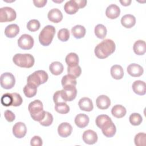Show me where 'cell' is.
Listing matches in <instances>:
<instances>
[{
	"mask_svg": "<svg viewBox=\"0 0 146 146\" xmlns=\"http://www.w3.org/2000/svg\"><path fill=\"white\" fill-rule=\"evenodd\" d=\"M116 46L114 42L110 39H106L96 46L95 54L99 59H104L109 56L115 50Z\"/></svg>",
	"mask_w": 146,
	"mask_h": 146,
	"instance_id": "obj_1",
	"label": "cell"
},
{
	"mask_svg": "<svg viewBox=\"0 0 146 146\" xmlns=\"http://www.w3.org/2000/svg\"><path fill=\"white\" fill-rule=\"evenodd\" d=\"M28 110L31 117L35 121H40L44 117L46 111L43 110V104L39 100L31 102L29 104Z\"/></svg>",
	"mask_w": 146,
	"mask_h": 146,
	"instance_id": "obj_2",
	"label": "cell"
},
{
	"mask_svg": "<svg viewBox=\"0 0 146 146\" xmlns=\"http://www.w3.org/2000/svg\"><path fill=\"white\" fill-rule=\"evenodd\" d=\"M13 61L15 65L27 68L33 67L35 62L34 56L30 54H16L13 58Z\"/></svg>",
	"mask_w": 146,
	"mask_h": 146,
	"instance_id": "obj_3",
	"label": "cell"
},
{
	"mask_svg": "<svg viewBox=\"0 0 146 146\" xmlns=\"http://www.w3.org/2000/svg\"><path fill=\"white\" fill-rule=\"evenodd\" d=\"M55 34V29L53 26H46L40 31L39 35V41L40 43L47 46L51 43Z\"/></svg>",
	"mask_w": 146,
	"mask_h": 146,
	"instance_id": "obj_4",
	"label": "cell"
},
{
	"mask_svg": "<svg viewBox=\"0 0 146 146\" xmlns=\"http://www.w3.org/2000/svg\"><path fill=\"white\" fill-rule=\"evenodd\" d=\"M48 78V74L44 70H38L30 75L27 79V83L35 85L37 87L44 83H46Z\"/></svg>",
	"mask_w": 146,
	"mask_h": 146,
	"instance_id": "obj_5",
	"label": "cell"
},
{
	"mask_svg": "<svg viewBox=\"0 0 146 146\" xmlns=\"http://www.w3.org/2000/svg\"><path fill=\"white\" fill-rule=\"evenodd\" d=\"M15 11L10 7H3L0 9V22H11L16 19Z\"/></svg>",
	"mask_w": 146,
	"mask_h": 146,
	"instance_id": "obj_6",
	"label": "cell"
},
{
	"mask_svg": "<svg viewBox=\"0 0 146 146\" xmlns=\"http://www.w3.org/2000/svg\"><path fill=\"white\" fill-rule=\"evenodd\" d=\"M15 83L14 76L10 72H5L1 75V86L3 88H12Z\"/></svg>",
	"mask_w": 146,
	"mask_h": 146,
	"instance_id": "obj_7",
	"label": "cell"
},
{
	"mask_svg": "<svg viewBox=\"0 0 146 146\" xmlns=\"http://www.w3.org/2000/svg\"><path fill=\"white\" fill-rule=\"evenodd\" d=\"M34 43L33 38L29 34H23L18 40V46L23 50H30L31 49Z\"/></svg>",
	"mask_w": 146,
	"mask_h": 146,
	"instance_id": "obj_8",
	"label": "cell"
},
{
	"mask_svg": "<svg viewBox=\"0 0 146 146\" xmlns=\"http://www.w3.org/2000/svg\"><path fill=\"white\" fill-rule=\"evenodd\" d=\"M77 90L75 87H67L61 90V95L63 99L66 102L72 101L76 96Z\"/></svg>",
	"mask_w": 146,
	"mask_h": 146,
	"instance_id": "obj_9",
	"label": "cell"
},
{
	"mask_svg": "<svg viewBox=\"0 0 146 146\" xmlns=\"http://www.w3.org/2000/svg\"><path fill=\"white\" fill-rule=\"evenodd\" d=\"M96 125L102 130L110 127L113 123L111 119L107 115H100L97 116L95 120Z\"/></svg>",
	"mask_w": 146,
	"mask_h": 146,
	"instance_id": "obj_10",
	"label": "cell"
},
{
	"mask_svg": "<svg viewBox=\"0 0 146 146\" xmlns=\"http://www.w3.org/2000/svg\"><path fill=\"white\" fill-rule=\"evenodd\" d=\"M27 132V128L25 123L22 122H17L13 127V133L17 138L23 137Z\"/></svg>",
	"mask_w": 146,
	"mask_h": 146,
	"instance_id": "obj_11",
	"label": "cell"
},
{
	"mask_svg": "<svg viewBox=\"0 0 146 146\" xmlns=\"http://www.w3.org/2000/svg\"><path fill=\"white\" fill-rule=\"evenodd\" d=\"M82 138L84 142L87 144H94L98 141L97 133L91 129L85 131L83 134Z\"/></svg>",
	"mask_w": 146,
	"mask_h": 146,
	"instance_id": "obj_12",
	"label": "cell"
},
{
	"mask_svg": "<svg viewBox=\"0 0 146 146\" xmlns=\"http://www.w3.org/2000/svg\"><path fill=\"white\" fill-rule=\"evenodd\" d=\"M127 72L129 75L133 77L140 76L144 72L143 68L138 64L132 63L127 67Z\"/></svg>",
	"mask_w": 146,
	"mask_h": 146,
	"instance_id": "obj_13",
	"label": "cell"
},
{
	"mask_svg": "<svg viewBox=\"0 0 146 146\" xmlns=\"http://www.w3.org/2000/svg\"><path fill=\"white\" fill-rule=\"evenodd\" d=\"M120 13V9L118 6L115 4L110 5L106 9V16L111 19L117 18Z\"/></svg>",
	"mask_w": 146,
	"mask_h": 146,
	"instance_id": "obj_14",
	"label": "cell"
},
{
	"mask_svg": "<svg viewBox=\"0 0 146 146\" xmlns=\"http://www.w3.org/2000/svg\"><path fill=\"white\" fill-rule=\"evenodd\" d=\"M58 132L60 136L67 137L71 134L72 126L67 122L62 123L58 127Z\"/></svg>",
	"mask_w": 146,
	"mask_h": 146,
	"instance_id": "obj_15",
	"label": "cell"
},
{
	"mask_svg": "<svg viewBox=\"0 0 146 146\" xmlns=\"http://www.w3.org/2000/svg\"><path fill=\"white\" fill-rule=\"evenodd\" d=\"M49 21L54 23H58L63 19V14L58 9L54 8L50 10L47 15Z\"/></svg>",
	"mask_w": 146,
	"mask_h": 146,
	"instance_id": "obj_16",
	"label": "cell"
},
{
	"mask_svg": "<svg viewBox=\"0 0 146 146\" xmlns=\"http://www.w3.org/2000/svg\"><path fill=\"white\" fill-rule=\"evenodd\" d=\"M96 103L98 108L100 110H106L111 105L110 99L104 95L99 96L96 99Z\"/></svg>",
	"mask_w": 146,
	"mask_h": 146,
	"instance_id": "obj_17",
	"label": "cell"
},
{
	"mask_svg": "<svg viewBox=\"0 0 146 146\" xmlns=\"http://www.w3.org/2000/svg\"><path fill=\"white\" fill-rule=\"evenodd\" d=\"M80 109L82 111L90 112L94 108V106L92 100L87 97L81 98L78 103Z\"/></svg>",
	"mask_w": 146,
	"mask_h": 146,
	"instance_id": "obj_18",
	"label": "cell"
},
{
	"mask_svg": "<svg viewBox=\"0 0 146 146\" xmlns=\"http://www.w3.org/2000/svg\"><path fill=\"white\" fill-rule=\"evenodd\" d=\"M79 9V6L75 0L68 1L64 5L65 12L70 15L75 14L78 11Z\"/></svg>",
	"mask_w": 146,
	"mask_h": 146,
	"instance_id": "obj_19",
	"label": "cell"
},
{
	"mask_svg": "<svg viewBox=\"0 0 146 146\" xmlns=\"http://www.w3.org/2000/svg\"><path fill=\"white\" fill-rule=\"evenodd\" d=\"M133 92L139 95L145 94V83L141 80L135 81L132 86Z\"/></svg>",
	"mask_w": 146,
	"mask_h": 146,
	"instance_id": "obj_20",
	"label": "cell"
},
{
	"mask_svg": "<svg viewBox=\"0 0 146 146\" xmlns=\"http://www.w3.org/2000/svg\"><path fill=\"white\" fill-rule=\"evenodd\" d=\"M89 117L84 113L78 114L75 118V123L79 128H84L89 123Z\"/></svg>",
	"mask_w": 146,
	"mask_h": 146,
	"instance_id": "obj_21",
	"label": "cell"
},
{
	"mask_svg": "<svg viewBox=\"0 0 146 146\" xmlns=\"http://www.w3.org/2000/svg\"><path fill=\"white\" fill-rule=\"evenodd\" d=\"M136 23L135 17L131 14H126L122 17L121 19V25L125 28L130 29Z\"/></svg>",
	"mask_w": 146,
	"mask_h": 146,
	"instance_id": "obj_22",
	"label": "cell"
},
{
	"mask_svg": "<svg viewBox=\"0 0 146 146\" xmlns=\"http://www.w3.org/2000/svg\"><path fill=\"white\" fill-rule=\"evenodd\" d=\"M19 27L17 24H11L8 25L5 30V34L7 38H12L19 34Z\"/></svg>",
	"mask_w": 146,
	"mask_h": 146,
	"instance_id": "obj_23",
	"label": "cell"
},
{
	"mask_svg": "<svg viewBox=\"0 0 146 146\" xmlns=\"http://www.w3.org/2000/svg\"><path fill=\"white\" fill-rule=\"evenodd\" d=\"M134 52L138 55H142L146 51V44L143 40H137L135 42L133 46Z\"/></svg>",
	"mask_w": 146,
	"mask_h": 146,
	"instance_id": "obj_24",
	"label": "cell"
},
{
	"mask_svg": "<svg viewBox=\"0 0 146 146\" xmlns=\"http://www.w3.org/2000/svg\"><path fill=\"white\" fill-rule=\"evenodd\" d=\"M111 75L115 79H121L124 75L123 68L122 67L118 64H115L111 68Z\"/></svg>",
	"mask_w": 146,
	"mask_h": 146,
	"instance_id": "obj_25",
	"label": "cell"
},
{
	"mask_svg": "<svg viewBox=\"0 0 146 146\" xmlns=\"http://www.w3.org/2000/svg\"><path fill=\"white\" fill-rule=\"evenodd\" d=\"M126 112L127 111L125 108L120 104L114 106L111 110L112 115L116 118H121L124 117L125 115Z\"/></svg>",
	"mask_w": 146,
	"mask_h": 146,
	"instance_id": "obj_26",
	"label": "cell"
},
{
	"mask_svg": "<svg viewBox=\"0 0 146 146\" xmlns=\"http://www.w3.org/2000/svg\"><path fill=\"white\" fill-rule=\"evenodd\" d=\"M61 83L63 88H64L67 87H75L77 82L75 78L67 74L63 76L61 80Z\"/></svg>",
	"mask_w": 146,
	"mask_h": 146,
	"instance_id": "obj_27",
	"label": "cell"
},
{
	"mask_svg": "<svg viewBox=\"0 0 146 146\" xmlns=\"http://www.w3.org/2000/svg\"><path fill=\"white\" fill-rule=\"evenodd\" d=\"M49 70L52 74L54 75H59L61 74L63 71V66L59 62H53L50 64Z\"/></svg>",
	"mask_w": 146,
	"mask_h": 146,
	"instance_id": "obj_28",
	"label": "cell"
},
{
	"mask_svg": "<svg viewBox=\"0 0 146 146\" xmlns=\"http://www.w3.org/2000/svg\"><path fill=\"white\" fill-rule=\"evenodd\" d=\"M72 35L76 39L83 38L86 34V29L82 25H76L71 29Z\"/></svg>",
	"mask_w": 146,
	"mask_h": 146,
	"instance_id": "obj_29",
	"label": "cell"
},
{
	"mask_svg": "<svg viewBox=\"0 0 146 146\" xmlns=\"http://www.w3.org/2000/svg\"><path fill=\"white\" fill-rule=\"evenodd\" d=\"M37 92V87L30 83L27 84L23 88V93L27 98H32L34 96Z\"/></svg>",
	"mask_w": 146,
	"mask_h": 146,
	"instance_id": "obj_30",
	"label": "cell"
},
{
	"mask_svg": "<svg viewBox=\"0 0 146 146\" xmlns=\"http://www.w3.org/2000/svg\"><path fill=\"white\" fill-rule=\"evenodd\" d=\"M65 60L68 66H75L78 65L79 57L76 53L70 52L66 56Z\"/></svg>",
	"mask_w": 146,
	"mask_h": 146,
	"instance_id": "obj_31",
	"label": "cell"
},
{
	"mask_svg": "<svg viewBox=\"0 0 146 146\" xmlns=\"http://www.w3.org/2000/svg\"><path fill=\"white\" fill-rule=\"evenodd\" d=\"M95 34L99 39H104L107 35V29L102 24L97 25L94 30Z\"/></svg>",
	"mask_w": 146,
	"mask_h": 146,
	"instance_id": "obj_32",
	"label": "cell"
},
{
	"mask_svg": "<svg viewBox=\"0 0 146 146\" xmlns=\"http://www.w3.org/2000/svg\"><path fill=\"white\" fill-rule=\"evenodd\" d=\"M55 111L61 114H66L70 111V107L66 102H62L55 104Z\"/></svg>",
	"mask_w": 146,
	"mask_h": 146,
	"instance_id": "obj_33",
	"label": "cell"
},
{
	"mask_svg": "<svg viewBox=\"0 0 146 146\" xmlns=\"http://www.w3.org/2000/svg\"><path fill=\"white\" fill-rule=\"evenodd\" d=\"M129 120L132 125L136 126L140 125L141 123L143 121V118L139 113H133L129 116Z\"/></svg>",
	"mask_w": 146,
	"mask_h": 146,
	"instance_id": "obj_34",
	"label": "cell"
},
{
	"mask_svg": "<svg viewBox=\"0 0 146 146\" xmlns=\"http://www.w3.org/2000/svg\"><path fill=\"white\" fill-rule=\"evenodd\" d=\"M146 140V134L145 133H139L135 136L134 141L137 146H145Z\"/></svg>",
	"mask_w": 146,
	"mask_h": 146,
	"instance_id": "obj_35",
	"label": "cell"
},
{
	"mask_svg": "<svg viewBox=\"0 0 146 146\" xmlns=\"http://www.w3.org/2000/svg\"><path fill=\"white\" fill-rule=\"evenodd\" d=\"M67 72L68 74L70 75L76 79L79 77L82 72V70L80 67L79 65L75 66H68L67 67Z\"/></svg>",
	"mask_w": 146,
	"mask_h": 146,
	"instance_id": "obj_36",
	"label": "cell"
},
{
	"mask_svg": "<svg viewBox=\"0 0 146 146\" xmlns=\"http://www.w3.org/2000/svg\"><path fill=\"white\" fill-rule=\"evenodd\" d=\"M1 104L6 107L12 106L13 96L11 93H6L3 94L1 99Z\"/></svg>",
	"mask_w": 146,
	"mask_h": 146,
	"instance_id": "obj_37",
	"label": "cell"
},
{
	"mask_svg": "<svg viewBox=\"0 0 146 146\" xmlns=\"http://www.w3.org/2000/svg\"><path fill=\"white\" fill-rule=\"evenodd\" d=\"M40 22L37 19H31L27 23V29L32 32H34L38 30L40 28Z\"/></svg>",
	"mask_w": 146,
	"mask_h": 146,
	"instance_id": "obj_38",
	"label": "cell"
},
{
	"mask_svg": "<svg viewBox=\"0 0 146 146\" xmlns=\"http://www.w3.org/2000/svg\"><path fill=\"white\" fill-rule=\"evenodd\" d=\"M53 121V116L48 112H45V115L43 119L39 121L40 125L45 127H48L50 125Z\"/></svg>",
	"mask_w": 146,
	"mask_h": 146,
	"instance_id": "obj_39",
	"label": "cell"
},
{
	"mask_svg": "<svg viewBox=\"0 0 146 146\" xmlns=\"http://www.w3.org/2000/svg\"><path fill=\"white\" fill-rule=\"evenodd\" d=\"M58 39L62 42H66L70 38V32L67 29H62L58 33Z\"/></svg>",
	"mask_w": 146,
	"mask_h": 146,
	"instance_id": "obj_40",
	"label": "cell"
},
{
	"mask_svg": "<svg viewBox=\"0 0 146 146\" xmlns=\"http://www.w3.org/2000/svg\"><path fill=\"white\" fill-rule=\"evenodd\" d=\"M102 133H103V135L106 137H112L115 135L116 131V127H115L114 123H113L110 127H109L108 128H107L106 129H102Z\"/></svg>",
	"mask_w": 146,
	"mask_h": 146,
	"instance_id": "obj_41",
	"label": "cell"
},
{
	"mask_svg": "<svg viewBox=\"0 0 146 146\" xmlns=\"http://www.w3.org/2000/svg\"><path fill=\"white\" fill-rule=\"evenodd\" d=\"M13 96V104L12 106L14 107H18L21 105L22 103V98L21 95L16 92L11 93Z\"/></svg>",
	"mask_w": 146,
	"mask_h": 146,
	"instance_id": "obj_42",
	"label": "cell"
},
{
	"mask_svg": "<svg viewBox=\"0 0 146 146\" xmlns=\"http://www.w3.org/2000/svg\"><path fill=\"white\" fill-rule=\"evenodd\" d=\"M30 144L32 146H41L43 144L42 139L39 136H34L31 139Z\"/></svg>",
	"mask_w": 146,
	"mask_h": 146,
	"instance_id": "obj_43",
	"label": "cell"
},
{
	"mask_svg": "<svg viewBox=\"0 0 146 146\" xmlns=\"http://www.w3.org/2000/svg\"><path fill=\"white\" fill-rule=\"evenodd\" d=\"M4 116L9 122H12L15 120V114L10 110H6L4 112Z\"/></svg>",
	"mask_w": 146,
	"mask_h": 146,
	"instance_id": "obj_44",
	"label": "cell"
},
{
	"mask_svg": "<svg viewBox=\"0 0 146 146\" xmlns=\"http://www.w3.org/2000/svg\"><path fill=\"white\" fill-rule=\"evenodd\" d=\"M53 100L55 104H57L59 103H62V102H66L62 98L61 90L57 91L56 92H55L54 93V96H53Z\"/></svg>",
	"mask_w": 146,
	"mask_h": 146,
	"instance_id": "obj_45",
	"label": "cell"
},
{
	"mask_svg": "<svg viewBox=\"0 0 146 146\" xmlns=\"http://www.w3.org/2000/svg\"><path fill=\"white\" fill-rule=\"evenodd\" d=\"M47 0H34L33 3L37 7H42L44 6L47 3Z\"/></svg>",
	"mask_w": 146,
	"mask_h": 146,
	"instance_id": "obj_46",
	"label": "cell"
},
{
	"mask_svg": "<svg viewBox=\"0 0 146 146\" xmlns=\"http://www.w3.org/2000/svg\"><path fill=\"white\" fill-rule=\"evenodd\" d=\"M76 3H78L79 8H83L86 6L87 4V1L86 0H75Z\"/></svg>",
	"mask_w": 146,
	"mask_h": 146,
	"instance_id": "obj_47",
	"label": "cell"
},
{
	"mask_svg": "<svg viewBox=\"0 0 146 146\" xmlns=\"http://www.w3.org/2000/svg\"><path fill=\"white\" fill-rule=\"evenodd\" d=\"M120 2L121 3V4L124 6H129L131 3V0H120Z\"/></svg>",
	"mask_w": 146,
	"mask_h": 146,
	"instance_id": "obj_48",
	"label": "cell"
}]
</instances>
